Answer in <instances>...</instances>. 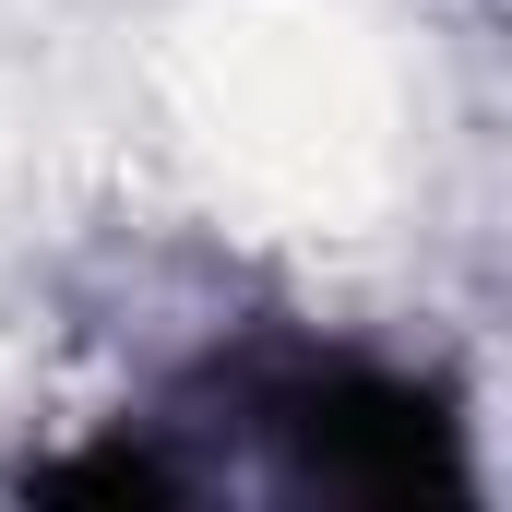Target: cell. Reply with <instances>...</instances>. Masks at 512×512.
<instances>
[{"mask_svg": "<svg viewBox=\"0 0 512 512\" xmlns=\"http://www.w3.org/2000/svg\"><path fill=\"white\" fill-rule=\"evenodd\" d=\"M36 501H179V477L143 453H84V465H48Z\"/></svg>", "mask_w": 512, "mask_h": 512, "instance_id": "2", "label": "cell"}, {"mask_svg": "<svg viewBox=\"0 0 512 512\" xmlns=\"http://www.w3.org/2000/svg\"><path fill=\"white\" fill-rule=\"evenodd\" d=\"M274 429L346 501H453L465 489V453H453L441 393L382 382V370H310V382H286L274 393Z\"/></svg>", "mask_w": 512, "mask_h": 512, "instance_id": "1", "label": "cell"}]
</instances>
